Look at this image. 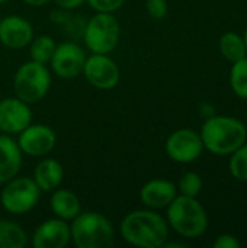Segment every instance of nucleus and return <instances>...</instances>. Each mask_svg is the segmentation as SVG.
I'll return each mask as SVG.
<instances>
[{
    "mask_svg": "<svg viewBox=\"0 0 247 248\" xmlns=\"http://www.w3.org/2000/svg\"><path fill=\"white\" fill-rule=\"evenodd\" d=\"M119 232L130 246L160 248L169 238V224L154 209H137L122 218Z\"/></svg>",
    "mask_w": 247,
    "mask_h": 248,
    "instance_id": "1",
    "label": "nucleus"
},
{
    "mask_svg": "<svg viewBox=\"0 0 247 248\" xmlns=\"http://www.w3.org/2000/svg\"><path fill=\"white\" fill-rule=\"evenodd\" d=\"M204 148L215 155H230L247 141L246 124L234 116L214 115L201 128Z\"/></svg>",
    "mask_w": 247,
    "mask_h": 248,
    "instance_id": "2",
    "label": "nucleus"
},
{
    "mask_svg": "<svg viewBox=\"0 0 247 248\" xmlns=\"http://www.w3.org/2000/svg\"><path fill=\"white\" fill-rule=\"evenodd\" d=\"M166 221L178 235L195 240L205 234L208 228V215L197 198L178 195L167 206Z\"/></svg>",
    "mask_w": 247,
    "mask_h": 248,
    "instance_id": "3",
    "label": "nucleus"
},
{
    "mask_svg": "<svg viewBox=\"0 0 247 248\" xmlns=\"http://www.w3.org/2000/svg\"><path fill=\"white\" fill-rule=\"evenodd\" d=\"M77 248H109L115 240L112 222L100 212H80L70 225Z\"/></svg>",
    "mask_w": 247,
    "mask_h": 248,
    "instance_id": "4",
    "label": "nucleus"
},
{
    "mask_svg": "<svg viewBox=\"0 0 247 248\" xmlns=\"http://www.w3.org/2000/svg\"><path fill=\"white\" fill-rule=\"evenodd\" d=\"M51 87V73L45 64L36 61L23 62L13 76L15 96L28 105L42 100Z\"/></svg>",
    "mask_w": 247,
    "mask_h": 248,
    "instance_id": "5",
    "label": "nucleus"
},
{
    "mask_svg": "<svg viewBox=\"0 0 247 248\" xmlns=\"http://www.w3.org/2000/svg\"><path fill=\"white\" fill-rule=\"evenodd\" d=\"M121 25L114 13L96 12L83 29V41L92 54H111L119 42Z\"/></svg>",
    "mask_w": 247,
    "mask_h": 248,
    "instance_id": "6",
    "label": "nucleus"
},
{
    "mask_svg": "<svg viewBox=\"0 0 247 248\" xmlns=\"http://www.w3.org/2000/svg\"><path fill=\"white\" fill-rule=\"evenodd\" d=\"M41 193L42 192L32 177L15 176L4 183V187L0 193V202L6 212L23 215L38 205Z\"/></svg>",
    "mask_w": 247,
    "mask_h": 248,
    "instance_id": "7",
    "label": "nucleus"
},
{
    "mask_svg": "<svg viewBox=\"0 0 247 248\" xmlns=\"http://www.w3.org/2000/svg\"><path fill=\"white\" fill-rule=\"evenodd\" d=\"M165 148L170 160L181 164H189L202 155L204 144L199 132L189 128H182L167 137Z\"/></svg>",
    "mask_w": 247,
    "mask_h": 248,
    "instance_id": "8",
    "label": "nucleus"
},
{
    "mask_svg": "<svg viewBox=\"0 0 247 248\" xmlns=\"http://www.w3.org/2000/svg\"><path fill=\"white\" fill-rule=\"evenodd\" d=\"M82 74L89 84L99 90H112L121 80L119 67L109 54H92L87 57Z\"/></svg>",
    "mask_w": 247,
    "mask_h": 248,
    "instance_id": "9",
    "label": "nucleus"
},
{
    "mask_svg": "<svg viewBox=\"0 0 247 248\" xmlns=\"http://www.w3.org/2000/svg\"><path fill=\"white\" fill-rule=\"evenodd\" d=\"M86 58L87 57L79 44L66 41L57 45L54 55L49 61V65L57 77L71 80L83 73Z\"/></svg>",
    "mask_w": 247,
    "mask_h": 248,
    "instance_id": "10",
    "label": "nucleus"
},
{
    "mask_svg": "<svg viewBox=\"0 0 247 248\" xmlns=\"http://www.w3.org/2000/svg\"><path fill=\"white\" fill-rule=\"evenodd\" d=\"M17 135L16 142L22 154L28 157H44L49 154L57 144L54 129L44 124H31Z\"/></svg>",
    "mask_w": 247,
    "mask_h": 248,
    "instance_id": "11",
    "label": "nucleus"
},
{
    "mask_svg": "<svg viewBox=\"0 0 247 248\" xmlns=\"http://www.w3.org/2000/svg\"><path fill=\"white\" fill-rule=\"evenodd\" d=\"M32 124L29 105L19 97H4L0 100V131L7 135H17Z\"/></svg>",
    "mask_w": 247,
    "mask_h": 248,
    "instance_id": "12",
    "label": "nucleus"
},
{
    "mask_svg": "<svg viewBox=\"0 0 247 248\" xmlns=\"http://www.w3.org/2000/svg\"><path fill=\"white\" fill-rule=\"evenodd\" d=\"M70 241V225L67 221L57 217L41 222L31 237V244L33 248H66Z\"/></svg>",
    "mask_w": 247,
    "mask_h": 248,
    "instance_id": "13",
    "label": "nucleus"
},
{
    "mask_svg": "<svg viewBox=\"0 0 247 248\" xmlns=\"http://www.w3.org/2000/svg\"><path fill=\"white\" fill-rule=\"evenodd\" d=\"M33 39V28L19 15H9L0 20V42L10 49H22Z\"/></svg>",
    "mask_w": 247,
    "mask_h": 248,
    "instance_id": "14",
    "label": "nucleus"
},
{
    "mask_svg": "<svg viewBox=\"0 0 247 248\" xmlns=\"http://www.w3.org/2000/svg\"><path fill=\"white\" fill-rule=\"evenodd\" d=\"M178 196V187L167 179H151L143 185L140 190V199L148 209H163Z\"/></svg>",
    "mask_w": 247,
    "mask_h": 248,
    "instance_id": "15",
    "label": "nucleus"
},
{
    "mask_svg": "<svg viewBox=\"0 0 247 248\" xmlns=\"http://www.w3.org/2000/svg\"><path fill=\"white\" fill-rule=\"evenodd\" d=\"M22 157L17 142L7 134L0 135V185L17 176L22 167Z\"/></svg>",
    "mask_w": 247,
    "mask_h": 248,
    "instance_id": "16",
    "label": "nucleus"
},
{
    "mask_svg": "<svg viewBox=\"0 0 247 248\" xmlns=\"http://www.w3.org/2000/svg\"><path fill=\"white\" fill-rule=\"evenodd\" d=\"M32 179L41 192H52L63 183L64 169L58 160L44 158L36 164Z\"/></svg>",
    "mask_w": 247,
    "mask_h": 248,
    "instance_id": "17",
    "label": "nucleus"
},
{
    "mask_svg": "<svg viewBox=\"0 0 247 248\" xmlns=\"http://www.w3.org/2000/svg\"><path fill=\"white\" fill-rule=\"evenodd\" d=\"M49 206L52 214L64 221H73L82 212L80 199L70 189L57 187L55 190H52Z\"/></svg>",
    "mask_w": 247,
    "mask_h": 248,
    "instance_id": "18",
    "label": "nucleus"
},
{
    "mask_svg": "<svg viewBox=\"0 0 247 248\" xmlns=\"http://www.w3.org/2000/svg\"><path fill=\"white\" fill-rule=\"evenodd\" d=\"M28 244L26 231L13 221L0 219V248H23Z\"/></svg>",
    "mask_w": 247,
    "mask_h": 248,
    "instance_id": "19",
    "label": "nucleus"
},
{
    "mask_svg": "<svg viewBox=\"0 0 247 248\" xmlns=\"http://www.w3.org/2000/svg\"><path fill=\"white\" fill-rule=\"evenodd\" d=\"M218 46H220L223 57L230 62H236L247 55L245 39L242 35H239L236 32L223 33L218 41Z\"/></svg>",
    "mask_w": 247,
    "mask_h": 248,
    "instance_id": "20",
    "label": "nucleus"
},
{
    "mask_svg": "<svg viewBox=\"0 0 247 248\" xmlns=\"http://www.w3.org/2000/svg\"><path fill=\"white\" fill-rule=\"evenodd\" d=\"M31 48H29V55L32 61H36L39 64H49L54 51L57 48V44L54 38L49 35H39L31 41Z\"/></svg>",
    "mask_w": 247,
    "mask_h": 248,
    "instance_id": "21",
    "label": "nucleus"
},
{
    "mask_svg": "<svg viewBox=\"0 0 247 248\" xmlns=\"http://www.w3.org/2000/svg\"><path fill=\"white\" fill-rule=\"evenodd\" d=\"M230 86L237 97L247 100V55L233 62L230 70Z\"/></svg>",
    "mask_w": 247,
    "mask_h": 248,
    "instance_id": "22",
    "label": "nucleus"
},
{
    "mask_svg": "<svg viewBox=\"0 0 247 248\" xmlns=\"http://www.w3.org/2000/svg\"><path fill=\"white\" fill-rule=\"evenodd\" d=\"M229 170L231 176L239 182H247V144L245 142L240 148L230 154Z\"/></svg>",
    "mask_w": 247,
    "mask_h": 248,
    "instance_id": "23",
    "label": "nucleus"
},
{
    "mask_svg": "<svg viewBox=\"0 0 247 248\" xmlns=\"http://www.w3.org/2000/svg\"><path fill=\"white\" fill-rule=\"evenodd\" d=\"M202 177L195 173V171H188L185 173L178 183V192L183 196H191V198H197L201 190H202Z\"/></svg>",
    "mask_w": 247,
    "mask_h": 248,
    "instance_id": "24",
    "label": "nucleus"
},
{
    "mask_svg": "<svg viewBox=\"0 0 247 248\" xmlns=\"http://www.w3.org/2000/svg\"><path fill=\"white\" fill-rule=\"evenodd\" d=\"M90 9L99 13H115L119 10L125 0H86Z\"/></svg>",
    "mask_w": 247,
    "mask_h": 248,
    "instance_id": "25",
    "label": "nucleus"
},
{
    "mask_svg": "<svg viewBox=\"0 0 247 248\" xmlns=\"http://www.w3.org/2000/svg\"><path fill=\"white\" fill-rule=\"evenodd\" d=\"M146 9L148 16L157 20L165 19L169 12L166 0H146Z\"/></svg>",
    "mask_w": 247,
    "mask_h": 248,
    "instance_id": "26",
    "label": "nucleus"
},
{
    "mask_svg": "<svg viewBox=\"0 0 247 248\" xmlns=\"http://www.w3.org/2000/svg\"><path fill=\"white\" fill-rule=\"evenodd\" d=\"M214 248H239L242 244L240 241L231 235V234H221L214 243H213Z\"/></svg>",
    "mask_w": 247,
    "mask_h": 248,
    "instance_id": "27",
    "label": "nucleus"
},
{
    "mask_svg": "<svg viewBox=\"0 0 247 248\" xmlns=\"http://www.w3.org/2000/svg\"><path fill=\"white\" fill-rule=\"evenodd\" d=\"M54 3L60 9H63L66 12H70V10H76V9L82 7L86 3V0H54Z\"/></svg>",
    "mask_w": 247,
    "mask_h": 248,
    "instance_id": "28",
    "label": "nucleus"
},
{
    "mask_svg": "<svg viewBox=\"0 0 247 248\" xmlns=\"http://www.w3.org/2000/svg\"><path fill=\"white\" fill-rule=\"evenodd\" d=\"M22 1H25L26 4H29L32 7H42V6L48 4L51 0H22Z\"/></svg>",
    "mask_w": 247,
    "mask_h": 248,
    "instance_id": "29",
    "label": "nucleus"
},
{
    "mask_svg": "<svg viewBox=\"0 0 247 248\" xmlns=\"http://www.w3.org/2000/svg\"><path fill=\"white\" fill-rule=\"evenodd\" d=\"M243 39H245V44H246V49H247V28L245 31V35H243Z\"/></svg>",
    "mask_w": 247,
    "mask_h": 248,
    "instance_id": "30",
    "label": "nucleus"
},
{
    "mask_svg": "<svg viewBox=\"0 0 247 248\" xmlns=\"http://www.w3.org/2000/svg\"><path fill=\"white\" fill-rule=\"evenodd\" d=\"M9 0H0V4H3V3H7Z\"/></svg>",
    "mask_w": 247,
    "mask_h": 248,
    "instance_id": "31",
    "label": "nucleus"
},
{
    "mask_svg": "<svg viewBox=\"0 0 247 248\" xmlns=\"http://www.w3.org/2000/svg\"><path fill=\"white\" fill-rule=\"evenodd\" d=\"M246 129H247V122H246Z\"/></svg>",
    "mask_w": 247,
    "mask_h": 248,
    "instance_id": "32",
    "label": "nucleus"
}]
</instances>
